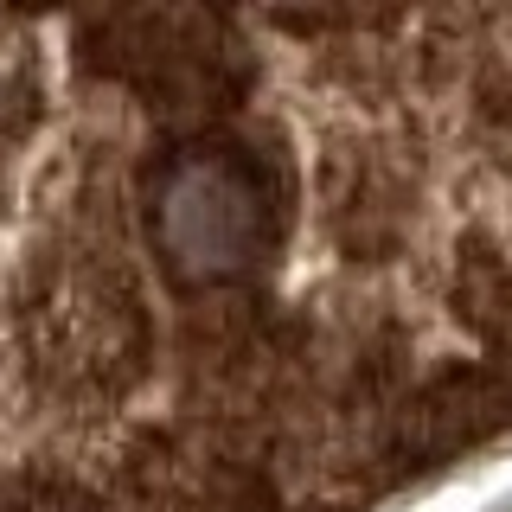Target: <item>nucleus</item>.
<instances>
[{
	"mask_svg": "<svg viewBox=\"0 0 512 512\" xmlns=\"http://www.w3.org/2000/svg\"><path fill=\"white\" fill-rule=\"evenodd\" d=\"M20 340L32 372L71 404H116L154 372L160 327L122 237H77L58 224L26 256Z\"/></svg>",
	"mask_w": 512,
	"mask_h": 512,
	"instance_id": "f257e3e1",
	"label": "nucleus"
}]
</instances>
